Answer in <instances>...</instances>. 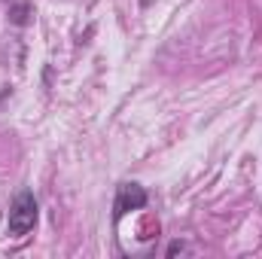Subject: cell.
<instances>
[{"label":"cell","mask_w":262,"mask_h":259,"mask_svg":"<svg viewBox=\"0 0 262 259\" xmlns=\"http://www.w3.org/2000/svg\"><path fill=\"white\" fill-rule=\"evenodd\" d=\"M31 15H34V9H31V3H25V0L9 6V21L18 25V28H25V25L31 21Z\"/></svg>","instance_id":"3"},{"label":"cell","mask_w":262,"mask_h":259,"mask_svg":"<svg viewBox=\"0 0 262 259\" xmlns=\"http://www.w3.org/2000/svg\"><path fill=\"white\" fill-rule=\"evenodd\" d=\"M183 250H186V244H183V241H171L165 253H168V256H177V253H183Z\"/></svg>","instance_id":"4"},{"label":"cell","mask_w":262,"mask_h":259,"mask_svg":"<svg viewBox=\"0 0 262 259\" xmlns=\"http://www.w3.org/2000/svg\"><path fill=\"white\" fill-rule=\"evenodd\" d=\"M146 201H149V195H146V189H143L140 183H122V186H119V192H116V204H113L116 220H119V217H125V213H131V210L146 207Z\"/></svg>","instance_id":"2"},{"label":"cell","mask_w":262,"mask_h":259,"mask_svg":"<svg viewBox=\"0 0 262 259\" xmlns=\"http://www.w3.org/2000/svg\"><path fill=\"white\" fill-rule=\"evenodd\" d=\"M37 217H40V207H37L34 192H31V189L18 192V195H15V201H12V207H9V220H6L9 235L25 238V235L37 226Z\"/></svg>","instance_id":"1"}]
</instances>
